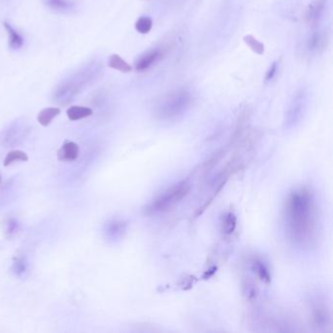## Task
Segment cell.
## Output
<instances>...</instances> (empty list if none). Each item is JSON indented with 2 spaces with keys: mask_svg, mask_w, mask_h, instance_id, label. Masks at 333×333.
<instances>
[{
  "mask_svg": "<svg viewBox=\"0 0 333 333\" xmlns=\"http://www.w3.org/2000/svg\"><path fill=\"white\" fill-rule=\"evenodd\" d=\"M237 227V218L234 213L229 212L223 217L222 222V231L225 235H231L236 230Z\"/></svg>",
  "mask_w": 333,
  "mask_h": 333,
  "instance_id": "17",
  "label": "cell"
},
{
  "mask_svg": "<svg viewBox=\"0 0 333 333\" xmlns=\"http://www.w3.org/2000/svg\"><path fill=\"white\" fill-rule=\"evenodd\" d=\"M251 270L254 272V274L257 277L262 281V282L269 283L271 282V274L268 266L258 258H254L251 260Z\"/></svg>",
  "mask_w": 333,
  "mask_h": 333,
  "instance_id": "11",
  "label": "cell"
},
{
  "mask_svg": "<svg viewBox=\"0 0 333 333\" xmlns=\"http://www.w3.org/2000/svg\"><path fill=\"white\" fill-rule=\"evenodd\" d=\"M329 34L325 30L318 29L313 31L307 39V49L311 54H320L324 51L329 44Z\"/></svg>",
  "mask_w": 333,
  "mask_h": 333,
  "instance_id": "5",
  "label": "cell"
},
{
  "mask_svg": "<svg viewBox=\"0 0 333 333\" xmlns=\"http://www.w3.org/2000/svg\"><path fill=\"white\" fill-rule=\"evenodd\" d=\"M317 208L312 192L306 188L290 192L283 207V221L286 236L299 248H309L315 244L318 235Z\"/></svg>",
  "mask_w": 333,
  "mask_h": 333,
  "instance_id": "1",
  "label": "cell"
},
{
  "mask_svg": "<svg viewBox=\"0 0 333 333\" xmlns=\"http://www.w3.org/2000/svg\"><path fill=\"white\" fill-rule=\"evenodd\" d=\"M190 191L191 185L186 181H182L176 185H173L147 205L145 207V213L148 215H153L167 211L180 203Z\"/></svg>",
  "mask_w": 333,
  "mask_h": 333,
  "instance_id": "3",
  "label": "cell"
},
{
  "mask_svg": "<svg viewBox=\"0 0 333 333\" xmlns=\"http://www.w3.org/2000/svg\"><path fill=\"white\" fill-rule=\"evenodd\" d=\"M244 42L250 47V49L252 51L255 52V53L259 54V55L264 54V52H265V46H264V44L262 42H260L259 40H257L253 36H250V35L246 36L244 38Z\"/></svg>",
  "mask_w": 333,
  "mask_h": 333,
  "instance_id": "19",
  "label": "cell"
},
{
  "mask_svg": "<svg viewBox=\"0 0 333 333\" xmlns=\"http://www.w3.org/2000/svg\"><path fill=\"white\" fill-rule=\"evenodd\" d=\"M45 3L55 10H68L71 9L73 3L72 0H44Z\"/></svg>",
  "mask_w": 333,
  "mask_h": 333,
  "instance_id": "21",
  "label": "cell"
},
{
  "mask_svg": "<svg viewBox=\"0 0 333 333\" xmlns=\"http://www.w3.org/2000/svg\"><path fill=\"white\" fill-rule=\"evenodd\" d=\"M126 223L120 220H112L105 226V232L111 239H118L126 231Z\"/></svg>",
  "mask_w": 333,
  "mask_h": 333,
  "instance_id": "10",
  "label": "cell"
},
{
  "mask_svg": "<svg viewBox=\"0 0 333 333\" xmlns=\"http://www.w3.org/2000/svg\"><path fill=\"white\" fill-rule=\"evenodd\" d=\"M153 27V21L149 17H141L135 24V28L142 35H146L151 31Z\"/></svg>",
  "mask_w": 333,
  "mask_h": 333,
  "instance_id": "18",
  "label": "cell"
},
{
  "mask_svg": "<svg viewBox=\"0 0 333 333\" xmlns=\"http://www.w3.org/2000/svg\"><path fill=\"white\" fill-rule=\"evenodd\" d=\"M326 9V0H314L306 11V21L310 26H317Z\"/></svg>",
  "mask_w": 333,
  "mask_h": 333,
  "instance_id": "7",
  "label": "cell"
},
{
  "mask_svg": "<svg viewBox=\"0 0 333 333\" xmlns=\"http://www.w3.org/2000/svg\"><path fill=\"white\" fill-rule=\"evenodd\" d=\"M20 229V224L16 219H8L4 225V234L6 238L10 239L14 237Z\"/></svg>",
  "mask_w": 333,
  "mask_h": 333,
  "instance_id": "20",
  "label": "cell"
},
{
  "mask_svg": "<svg viewBox=\"0 0 333 333\" xmlns=\"http://www.w3.org/2000/svg\"><path fill=\"white\" fill-rule=\"evenodd\" d=\"M0 181H1V177H0Z\"/></svg>",
  "mask_w": 333,
  "mask_h": 333,
  "instance_id": "24",
  "label": "cell"
},
{
  "mask_svg": "<svg viewBox=\"0 0 333 333\" xmlns=\"http://www.w3.org/2000/svg\"><path fill=\"white\" fill-rule=\"evenodd\" d=\"M312 318L315 326L320 329H325L330 324V316L326 305L320 300H316L312 304Z\"/></svg>",
  "mask_w": 333,
  "mask_h": 333,
  "instance_id": "6",
  "label": "cell"
},
{
  "mask_svg": "<svg viewBox=\"0 0 333 333\" xmlns=\"http://www.w3.org/2000/svg\"><path fill=\"white\" fill-rule=\"evenodd\" d=\"M61 113V110L59 108H46L40 111L38 116V121L39 123L46 127L52 122V120L57 116H59Z\"/></svg>",
  "mask_w": 333,
  "mask_h": 333,
  "instance_id": "13",
  "label": "cell"
},
{
  "mask_svg": "<svg viewBox=\"0 0 333 333\" xmlns=\"http://www.w3.org/2000/svg\"><path fill=\"white\" fill-rule=\"evenodd\" d=\"M192 104V94L188 90H175L164 96L156 105L155 115L161 120H175L183 116Z\"/></svg>",
  "mask_w": 333,
  "mask_h": 333,
  "instance_id": "2",
  "label": "cell"
},
{
  "mask_svg": "<svg viewBox=\"0 0 333 333\" xmlns=\"http://www.w3.org/2000/svg\"><path fill=\"white\" fill-rule=\"evenodd\" d=\"M4 26L8 31V36H9V46L13 49H19L22 47L23 43H24V39L22 38V36L16 31L12 26H10L8 23H4Z\"/></svg>",
  "mask_w": 333,
  "mask_h": 333,
  "instance_id": "15",
  "label": "cell"
},
{
  "mask_svg": "<svg viewBox=\"0 0 333 333\" xmlns=\"http://www.w3.org/2000/svg\"><path fill=\"white\" fill-rule=\"evenodd\" d=\"M93 111L87 108V107H81V106H72L66 111V116L70 120L76 121L85 117L92 116Z\"/></svg>",
  "mask_w": 333,
  "mask_h": 333,
  "instance_id": "12",
  "label": "cell"
},
{
  "mask_svg": "<svg viewBox=\"0 0 333 333\" xmlns=\"http://www.w3.org/2000/svg\"><path fill=\"white\" fill-rule=\"evenodd\" d=\"M27 160H28V156L25 152L20 150H15L7 154L3 164L4 166H9L16 161H27Z\"/></svg>",
  "mask_w": 333,
  "mask_h": 333,
  "instance_id": "16",
  "label": "cell"
},
{
  "mask_svg": "<svg viewBox=\"0 0 333 333\" xmlns=\"http://www.w3.org/2000/svg\"><path fill=\"white\" fill-rule=\"evenodd\" d=\"M14 272L16 273V275L21 276L23 275L26 271V263L24 258H17L14 262L13 265Z\"/></svg>",
  "mask_w": 333,
  "mask_h": 333,
  "instance_id": "22",
  "label": "cell"
},
{
  "mask_svg": "<svg viewBox=\"0 0 333 333\" xmlns=\"http://www.w3.org/2000/svg\"><path fill=\"white\" fill-rule=\"evenodd\" d=\"M108 65L111 69H114L116 71H119L121 73H130L132 71V66L130 64H127L119 55L117 54H113L111 55L109 62H108Z\"/></svg>",
  "mask_w": 333,
  "mask_h": 333,
  "instance_id": "14",
  "label": "cell"
},
{
  "mask_svg": "<svg viewBox=\"0 0 333 333\" xmlns=\"http://www.w3.org/2000/svg\"><path fill=\"white\" fill-rule=\"evenodd\" d=\"M162 52L159 49H153L150 51L142 54L141 56L135 62V69L138 72H143L151 68L154 63H156L161 57Z\"/></svg>",
  "mask_w": 333,
  "mask_h": 333,
  "instance_id": "8",
  "label": "cell"
},
{
  "mask_svg": "<svg viewBox=\"0 0 333 333\" xmlns=\"http://www.w3.org/2000/svg\"><path fill=\"white\" fill-rule=\"evenodd\" d=\"M79 155V146L76 142L65 141L58 151L60 161H74Z\"/></svg>",
  "mask_w": 333,
  "mask_h": 333,
  "instance_id": "9",
  "label": "cell"
},
{
  "mask_svg": "<svg viewBox=\"0 0 333 333\" xmlns=\"http://www.w3.org/2000/svg\"><path fill=\"white\" fill-rule=\"evenodd\" d=\"M307 106V92L305 89L298 90L286 112L285 121L287 126H293L302 118Z\"/></svg>",
  "mask_w": 333,
  "mask_h": 333,
  "instance_id": "4",
  "label": "cell"
},
{
  "mask_svg": "<svg viewBox=\"0 0 333 333\" xmlns=\"http://www.w3.org/2000/svg\"><path fill=\"white\" fill-rule=\"evenodd\" d=\"M277 72H278V62H274L273 64H271L269 70L267 71L266 80L269 81L271 79H273L275 76L277 75Z\"/></svg>",
  "mask_w": 333,
  "mask_h": 333,
  "instance_id": "23",
  "label": "cell"
}]
</instances>
